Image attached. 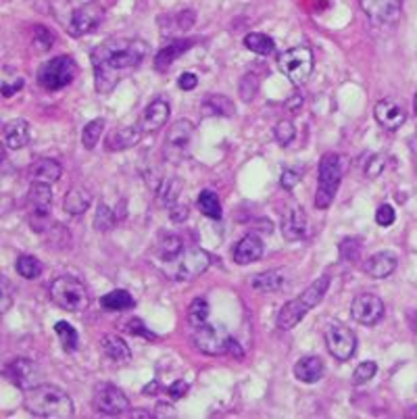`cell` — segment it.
<instances>
[{
	"mask_svg": "<svg viewBox=\"0 0 417 419\" xmlns=\"http://www.w3.org/2000/svg\"><path fill=\"white\" fill-rule=\"evenodd\" d=\"M409 415H413V418H417V407H411V411H409Z\"/></svg>",
	"mask_w": 417,
	"mask_h": 419,
	"instance_id": "91938a15",
	"label": "cell"
},
{
	"mask_svg": "<svg viewBox=\"0 0 417 419\" xmlns=\"http://www.w3.org/2000/svg\"><path fill=\"white\" fill-rule=\"evenodd\" d=\"M2 140L4 146L11 150H19L28 146L29 142V123L26 119H11L2 128Z\"/></svg>",
	"mask_w": 417,
	"mask_h": 419,
	"instance_id": "7402d4cb",
	"label": "cell"
},
{
	"mask_svg": "<svg viewBox=\"0 0 417 419\" xmlns=\"http://www.w3.org/2000/svg\"><path fill=\"white\" fill-rule=\"evenodd\" d=\"M205 321H209V303L205 299H196L188 309V324L196 328Z\"/></svg>",
	"mask_w": 417,
	"mask_h": 419,
	"instance_id": "ab89813d",
	"label": "cell"
},
{
	"mask_svg": "<svg viewBox=\"0 0 417 419\" xmlns=\"http://www.w3.org/2000/svg\"><path fill=\"white\" fill-rule=\"evenodd\" d=\"M413 109H416V115H417V94H416V98H413Z\"/></svg>",
	"mask_w": 417,
	"mask_h": 419,
	"instance_id": "94428289",
	"label": "cell"
},
{
	"mask_svg": "<svg viewBox=\"0 0 417 419\" xmlns=\"http://www.w3.org/2000/svg\"><path fill=\"white\" fill-rule=\"evenodd\" d=\"M157 267H161V271L169 279H177V281H188L198 276H202L209 265H211V257L202 249L196 247H182L177 252H173L171 257H167L163 261H155Z\"/></svg>",
	"mask_w": 417,
	"mask_h": 419,
	"instance_id": "277c9868",
	"label": "cell"
},
{
	"mask_svg": "<svg viewBox=\"0 0 417 419\" xmlns=\"http://www.w3.org/2000/svg\"><path fill=\"white\" fill-rule=\"evenodd\" d=\"M4 376L21 390H29L34 386L40 384V378H42V371L40 367L29 361L26 357H17L13 361L4 365Z\"/></svg>",
	"mask_w": 417,
	"mask_h": 419,
	"instance_id": "9a60e30c",
	"label": "cell"
},
{
	"mask_svg": "<svg viewBox=\"0 0 417 419\" xmlns=\"http://www.w3.org/2000/svg\"><path fill=\"white\" fill-rule=\"evenodd\" d=\"M394 219H396V213H394V209L390 205H380L378 207V211H376V224L380 225V227H390V225L394 224Z\"/></svg>",
	"mask_w": 417,
	"mask_h": 419,
	"instance_id": "7dc6e473",
	"label": "cell"
},
{
	"mask_svg": "<svg viewBox=\"0 0 417 419\" xmlns=\"http://www.w3.org/2000/svg\"><path fill=\"white\" fill-rule=\"evenodd\" d=\"M34 44L40 51H48L55 44V33L51 29L44 28V26H36V29H34Z\"/></svg>",
	"mask_w": 417,
	"mask_h": 419,
	"instance_id": "ee69618b",
	"label": "cell"
},
{
	"mask_svg": "<svg viewBox=\"0 0 417 419\" xmlns=\"http://www.w3.org/2000/svg\"><path fill=\"white\" fill-rule=\"evenodd\" d=\"M232 257L238 265H249V263H254L263 257V242L259 236L254 234H247L232 251Z\"/></svg>",
	"mask_w": 417,
	"mask_h": 419,
	"instance_id": "603a6c76",
	"label": "cell"
},
{
	"mask_svg": "<svg viewBox=\"0 0 417 419\" xmlns=\"http://www.w3.org/2000/svg\"><path fill=\"white\" fill-rule=\"evenodd\" d=\"M192 132H195V125L190 121H177L167 132V144L171 148H180L182 150L184 146H188V142L192 138Z\"/></svg>",
	"mask_w": 417,
	"mask_h": 419,
	"instance_id": "4dcf8cb0",
	"label": "cell"
},
{
	"mask_svg": "<svg viewBox=\"0 0 417 419\" xmlns=\"http://www.w3.org/2000/svg\"><path fill=\"white\" fill-rule=\"evenodd\" d=\"M396 269V254L388 251L376 252L363 263V271L374 279H384L394 274Z\"/></svg>",
	"mask_w": 417,
	"mask_h": 419,
	"instance_id": "d6986e66",
	"label": "cell"
},
{
	"mask_svg": "<svg viewBox=\"0 0 417 419\" xmlns=\"http://www.w3.org/2000/svg\"><path fill=\"white\" fill-rule=\"evenodd\" d=\"M180 195H182V182L180 180H165L163 186L159 188V198L167 209L177 202Z\"/></svg>",
	"mask_w": 417,
	"mask_h": 419,
	"instance_id": "8d00e7d4",
	"label": "cell"
},
{
	"mask_svg": "<svg viewBox=\"0 0 417 419\" xmlns=\"http://www.w3.org/2000/svg\"><path fill=\"white\" fill-rule=\"evenodd\" d=\"M326 346L334 359L349 361L357 351V336L351 328H346L342 324H332L326 330Z\"/></svg>",
	"mask_w": 417,
	"mask_h": 419,
	"instance_id": "8fae6325",
	"label": "cell"
},
{
	"mask_svg": "<svg viewBox=\"0 0 417 419\" xmlns=\"http://www.w3.org/2000/svg\"><path fill=\"white\" fill-rule=\"evenodd\" d=\"M125 330L132 336H144L146 340H157V334H153L150 330H146L144 324H142V319H130L125 324Z\"/></svg>",
	"mask_w": 417,
	"mask_h": 419,
	"instance_id": "c3c4849f",
	"label": "cell"
},
{
	"mask_svg": "<svg viewBox=\"0 0 417 419\" xmlns=\"http://www.w3.org/2000/svg\"><path fill=\"white\" fill-rule=\"evenodd\" d=\"M405 0H359L363 13L374 26H392L398 21Z\"/></svg>",
	"mask_w": 417,
	"mask_h": 419,
	"instance_id": "5bb4252c",
	"label": "cell"
},
{
	"mask_svg": "<svg viewBox=\"0 0 417 419\" xmlns=\"http://www.w3.org/2000/svg\"><path fill=\"white\" fill-rule=\"evenodd\" d=\"M142 134H144V130H142V125H128V128H119V130H115L111 132L109 136H107V142H105V146H107V150H111V152H119V150H128V148H132V146H136L140 140H142Z\"/></svg>",
	"mask_w": 417,
	"mask_h": 419,
	"instance_id": "44dd1931",
	"label": "cell"
},
{
	"mask_svg": "<svg viewBox=\"0 0 417 419\" xmlns=\"http://www.w3.org/2000/svg\"><path fill=\"white\" fill-rule=\"evenodd\" d=\"M328 288H330V276L324 274V276H319V278L315 279L301 296L288 301L284 307L279 309L278 317H276V326H278L279 330H284V332L297 328V326L305 319L307 313L313 307H317V305L324 301Z\"/></svg>",
	"mask_w": 417,
	"mask_h": 419,
	"instance_id": "3957f363",
	"label": "cell"
},
{
	"mask_svg": "<svg viewBox=\"0 0 417 419\" xmlns=\"http://www.w3.org/2000/svg\"><path fill=\"white\" fill-rule=\"evenodd\" d=\"M313 65H315V61H313V53H311L309 46L288 48L278 58L279 71L294 86L305 84L307 80L311 78V73H313Z\"/></svg>",
	"mask_w": 417,
	"mask_h": 419,
	"instance_id": "9c48e42d",
	"label": "cell"
},
{
	"mask_svg": "<svg viewBox=\"0 0 417 419\" xmlns=\"http://www.w3.org/2000/svg\"><path fill=\"white\" fill-rule=\"evenodd\" d=\"M105 19V9L98 2H86L80 9H76L71 13V21H69V31L73 36H83L90 33L98 28Z\"/></svg>",
	"mask_w": 417,
	"mask_h": 419,
	"instance_id": "2e32d148",
	"label": "cell"
},
{
	"mask_svg": "<svg viewBox=\"0 0 417 419\" xmlns=\"http://www.w3.org/2000/svg\"><path fill=\"white\" fill-rule=\"evenodd\" d=\"M103 130H105V119H92L88 125H83V132H82L83 148L92 150V148L98 144Z\"/></svg>",
	"mask_w": 417,
	"mask_h": 419,
	"instance_id": "d590c367",
	"label": "cell"
},
{
	"mask_svg": "<svg viewBox=\"0 0 417 419\" xmlns=\"http://www.w3.org/2000/svg\"><path fill=\"white\" fill-rule=\"evenodd\" d=\"M169 215H171V219H173L175 224L184 222V219L188 217V205H180V202H175L173 207H169Z\"/></svg>",
	"mask_w": 417,
	"mask_h": 419,
	"instance_id": "f907efd6",
	"label": "cell"
},
{
	"mask_svg": "<svg viewBox=\"0 0 417 419\" xmlns=\"http://www.w3.org/2000/svg\"><path fill=\"white\" fill-rule=\"evenodd\" d=\"M92 205V195L86 188H71L63 198V209L69 215H83Z\"/></svg>",
	"mask_w": 417,
	"mask_h": 419,
	"instance_id": "83f0119b",
	"label": "cell"
},
{
	"mask_svg": "<svg viewBox=\"0 0 417 419\" xmlns=\"http://www.w3.org/2000/svg\"><path fill=\"white\" fill-rule=\"evenodd\" d=\"M301 105H303V96H301V94H294V96L286 103V107H288L290 111H299Z\"/></svg>",
	"mask_w": 417,
	"mask_h": 419,
	"instance_id": "6f0895ef",
	"label": "cell"
},
{
	"mask_svg": "<svg viewBox=\"0 0 417 419\" xmlns=\"http://www.w3.org/2000/svg\"><path fill=\"white\" fill-rule=\"evenodd\" d=\"M351 315L361 326H376L384 317V301L371 292H361L351 303Z\"/></svg>",
	"mask_w": 417,
	"mask_h": 419,
	"instance_id": "4fadbf2b",
	"label": "cell"
},
{
	"mask_svg": "<svg viewBox=\"0 0 417 419\" xmlns=\"http://www.w3.org/2000/svg\"><path fill=\"white\" fill-rule=\"evenodd\" d=\"M21 88H24V80H21V78H15L13 82H6V80H4V82H2V96L9 98V96H13L15 92H19Z\"/></svg>",
	"mask_w": 417,
	"mask_h": 419,
	"instance_id": "db71d44e",
	"label": "cell"
},
{
	"mask_svg": "<svg viewBox=\"0 0 417 419\" xmlns=\"http://www.w3.org/2000/svg\"><path fill=\"white\" fill-rule=\"evenodd\" d=\"M240 98L244 100V103H250L252 98H254V94H257V90H259V78L254 76V73H247L242 80H240Z\"/></svg>",
	"mask_w": 417,
	"mask_h": 419,
	"instance_id": "b9f144b4",
	"label": "cell"
},
{
	"mask_svg": "<svg viewBox=\"0 0 417 419\" xmlns=\"http://www.w3.org/2000/svg\"><path fill=\"white\" fill-rule=\"evenodd\" d=\"M244 46L249 48L250 53H257V55L261 56L274 55V51H276V42L269 36L259 33V31H252V33H249L244 38Z\"/></svg>",
	"mask_w": 417,
	"mask_h": 419,
	"instance_id": "d6a6232c",
	"label": "cell"
},
{
	"mask_svg": "<svg viewBox=\"0 0 417 419\" xmlns=\"http://www.w3.org/2000/svg\"><path fill=\"white\" fill-rule=\"evenodd\" d=\"M177 86L184 90V92H190V90H195L196 86H198V78H196L195 73H190V71H186V73H182L180 76V80H177Z\"/></svg>",
	"mask_w": 417,
	"mask_h": 419,
	"instance_id": "816d5d0a",
	"label": "cell"
},
{
	"mask_svg": "<svg viewBox=\"0 0 417 419\" xmlns=\"http://www.w3.org/2000/svg\"><path fill=\"white\" fill-rule=\"evenodd\" d=\"M92 405L103 415H123L130 409V398L123 394L121 388H117L113 384H101L94 390Z\"/></svg>",
	"mask_w": 417,
	"mask_h": 419,
	"instance_id": "7c38bea8",
	"label": "cell"
},
{
	"mask_svg": "<svg viewBox=\"0 0 417 419\" xmlns=\"http://www.w3.org/2000/svg\"><path fill=\"white\" fill-rule=\"evenodd\" d=\"M274 136H276V140L282 146H288L297 136V130H294V125L290 121H278V125L274 128Z\"/></svg>",
	"mask_w": 417,
	"mask_h": 419,
	"instance_id": "f6af8a7d",
	"label": "cell"
},
{
	"mask_svg": "<svg viewBox=\"0 0 417 419\" xmlns=\"http://www.w3.org/2000/svg\"><path fill=\"white\" fill-rule=\"evenodd\" d=\"M24 405L31 415L46 419L71 418L76 411L71 396L53 384H38L26 390Z\"/></svg>",
	"mask_w": 417,
	"mask_h": 419,
	"instance_id": "7a4b0ae2",
	"label": "cell"
},
{
	"mask_svg": "<svg viewBox=\"0 0 417 419\" xmlns=\"http://www.w3.org/2000/svg\"><path fill=\"white\" fill-rule=\"evenodd\" d=\"M205 109L209 113H215V115H225V117H232L234 115V105L230 98L225 96H220V94H213L205 100Z\"/></svg>",
	"mask_w": 417,
	"mask_h": 419,
	"instance_id": "f35d334b",
	"label": "cell"
},
{
	"mask_svg": "<svg viewBox=\"0 0 417 419\" xmlns=\"http://www.w3.org/2000/svg\"><path fill=\"white\" fill-rule=\"evenodd\" d=\"M198 209L202 215L211 217V219H222V200L220 196L215 195L213 190H202L198 195V200H196Z\"/></svg>",
	"mask_w": 417,
	"mask_h": 419,
	"instance_id": "1f68e13d",
	"label": "cell"
},
{
	"mask_svg": "<svg viewBox=\"0 0 417 419\" xmlns=\"http://www.w3.org/2000/svg\"><path fill=\"white\" fill-rule=\"evenodd\" d=\"M384 165H386V159H382V157H371V159L367 161V165H365L367 177H378V175L382 173Z\"/></svg>",
	"mask_w": 417,
	"mask_h": 419,
	"instance_id": "681fc988",
	"label": "cell"
},
{
	"mask_svg": "<svg viewBox=\"0 0 417 419\" xmlns=\"http://www.w3.org/2000/svg\"><path fill=\"white\" fill-rule=\"evenodd\" d=\"M188 392V384L184 382V380H177V382H173L169 388H167V394L173 398V400H177V398H182L184 394Z\"/></svg>",
	"mask_w": 417,
	"mask_h": 419,
	"instance_id": "f5cc1de1",
	"label": "cell"
},
{
	"mask_svg": "<svg viewBox=\"0 0 417 419\" xmlns=\"http://www.w3.org/2000/svg\"><path fill=\"white\" fill-rule=\"evenodd\" d=\"M48 296L56 307L69 311V313H82L90 305L86 286L80 279L71 278V276H61V278L53 279V284L48 286Z\"/></svg>",
	"mask_w": 417,
	"mask_h": 419,
	"instance_id": "5b68a950",
	"label": "cell"
},
{
	"mask_svg": "<svg viewBox=\"0 0 417 419\" xmlns=\"http://www.w3.org/2000/svg\"><path fill=\"white\" fill-rule=\"evenodd\" d=\"M63 169L56 163L55 159L42 157L38 161H34L28 167V177L31 182H42V184H55L61 180Z\"/></svg>",
	"mask_w": 417,
	"mask_h": 419,
	"instance_id": "cb8c5ba5",
	"label": "cell"
},
{
	"mask_svg": "<svg viewBox=\"0 0 417 419\" xmlns=\"http://www.w3.org/2000/svg\"><path fill=\"white\" fill-rule=\"evenodd\" d=\"M134 305H136V301H134V296L128 290H111L109 294H105L101 299V307L105 309V311L121 313V311L134 309Z\"/></svg>",
	"mask_w": 417,
	"mask_h": 419,
	"instance_id": "f546056e",
	"label": "cell"
},
{
	"mask_svg": "<svg viewBox=\"0 0 417 419\" xmlns=\"http://www.w3.org/2000/svg\"><path fill=\"white\" fill-rule=\"evenodd\" d=\"M286 284V278H284V271L282 269H272V271H265V274H257L250 278V286L257 290V292H278L284 288Z\"/></svg>",
	"mask_w": 417,
	"mask_h": 419,
	"instance_id": "f1b7e54d",
	"label": "cell"
},
{
	"mask_svg": "<svg viewBox=\"0 0 417 419\" xmlns=\"http://www.w3.org/2000/svg\"><path fill=\"white\" fill-rule=\"evenodd\" d=\"M26 205L29 209V224L36 232H48L51 225V205H53V190L51 184L31 182Z\"/></svg>",
	"mask_w": 417,
	"mask_h": 419,
	"instance_id": "ba28073f",
	"label": "cell"
},
{
	"mask_svg": "<svg viewBox=\"0 0 417 419\" xmlns=\"http://www.w3.org/2000/svg\"><path fill=\"white\" fill-rule=\"evenodd\" d=\"M148 46L142 40L111 38L92 51L94 84L98 94H109L130 71L142 65Z\"/></svg>",
	"mask_w": 417,
	"mask_h": 419,
	"instance_id": "6da1fadb",
	"label": "cell"
},
{
	"mask_svg": "<svg viewBox=\"0 0 417 419\" xmlns=\"http://www.w3.org/2000/svg\"><path fill=\"white\" fill-rule=\"evenodd\" d=\"M195 42L196 40H171V42H167L165 48H161L157 53V56H155V69L157 71H165L177 56H182L186 51H190L195 46Z\"/></svg>",
	"mask_w": 417,
	"mask_h": 419,
	"instance_id": "484cf974",
	"label": "cell"
},
{
	"mask_svg": "<svg viewBox=\"0 0 417 419\" xmlns=\"http://www.w3.org/2000/svg\"><path fill=\"white\" fill-rule=\"evenodd\" d=\"M342 182V163L336 152H326L319 161V175H317V192H315V207L326 211L336 198V192Z\"/></svg>",
	"mask_w": 417,
	"mask_h": 419,
	"instance_id": "8992f818",
	"label": "cell"
},
{
	"mask_svg": "<svg viewBox=\"0 0 417 419\" xmlns=\"http://www.w3.org/2000/svg\"><path fill=\"white\" fill-rule=\"evenodd\" d=\"M157 415L159 418H175V411H173V407L171 405H167V403H159L157 405Z\"/></svg>",
	"mask_w": 417,
	"mask_h": 419,
	"instance_id": "11a10c76",
	"label": "cell"
},
{
	"mask_svg": "<svg viewBox=\"0 0 417 419\" xmlns=\"http://www.w3.org/2000/svg\"><path fill=\"white\" fill-rule=\"evenodd\" d=\"M307 229H309V222H307L303 207H292L282 219V236L288 242H297V240L305 238Z\"/></svg>",
	"mask_w": 417,
	"mask_h": 419,
	"instance_id": "ac0fdd59",
	"label": "cell"
},
{
	"mask_svg": "<svg viewBox=\"0 0 417 419\" xmlns=\"http://www.w3.org/2000/svg\"><path fill=\"white\" fill-rule=\"evenodd\" d=\"M301 180H303V175H301V171H299V169L288 167L282 171L279 184H282V188H284V190H292V188H294Z\"/></svg>",
	"mask_w": 417,
	"mask_h": 419,
	"instance_id": "bcb514c9",
	"label": "cell"
},
{
	"mask_svg": "<svg viewBox=\"0 0 417 419\" xmlns=\"http://www.w3.org/2000/svg\"><path fill=\"white\" fill-rule=\"evenodd\" d=\"M78 76V65L73 61V56L61 55L46 61L40 69H38V84L42 86L48 92L63 90L65 86H69Z\"/></svg>",
	"mask_w": 417,
	"mask_h": 419,
	"instance_id": "52a82bcc",
	"label": "cell"
},
{
	"mask_svg": "<svg viewBox=\"0 0 417 419\" xmlns=\"http://www.w3.org/2000/svg\"><path fill=\"white\" fill-rule=\"evenodd\" d=\"M117 224V215H115V211H113L109 205H98V209H96V217H94V225H96V229L98 232H109L113 229Z\"/></svg>",
	"mask_w": 417,
	"mask_h": 419,
	"instance_id": "74e56055",
	"label": "cell"
},
{
	"mask_svg": "<svg viewBox=\"0 0 417 419\" xmlns=\"http://www.w3.org/2000/svg\"><path fill=\"white\" fill-rule=\"evenodd\" d=\"M2 288H4V290H2V294H4V303H2V309L6 311V309H9V305H11V290H9L11 286H9V279L6 278H2Z\"/></svg>",
	"mask_w": 417,
	"mask_h": 419,
	"instance_id": "9f6ffc18",
	"label": "cell"
},
{
	"mask_svg": "<svg viewBox=\"0 0 417 419\" xmlns=\"http://www.w3.org/2000/svg\"><path fill=\"white\" fill-rule=\"evenodd\" d=\"M361 254V242L357 238H346L340 244V257L349 263H355Z\"/></svg>",
	"mask_w": 417,
	"mask_h": 419,
	"instance_id": "60d3db41",
	"label": "cell"
},
{
	"mask_svg": "<svg viewBox=\"0 0 417 419\" xmlns=\"http://www.w3.org/2000/svg\"><path fill=\"white\" fill-rule=\"evenodd\" d=\"M101 346H103L105 355L111 359L113 363H128L132 359V351H130L128 342H123V338H119V336H103Z\"/></svg>",
	"mask_w": 417,
	"mask_h": 419,
	"instance_id": "4316f807",
	"label": "cell"
},
{
	"mask_svg": "<svg viewBox=\"0 0 417 419\" xmlns=\"http://www.w3.org/2000/svg\"><path fill=\"white\" fill-rule=\"evenodd\" d=\"M169 113H171L169 111V103L161 100V98L153 100V103L144 109L142 117H140V125H142L144 134L161 130L167 123V119H169Z\"/></svg>",
	"mask_w": 417,
	"mask_h": 419,
	"instance_id": "ffe728a7",
	"label": "cell"
},
{
	"mask_svg": "<svg viewBox=\"0 0 417 419\" xmlns=\"http://www.w3.org/2000/svg\"><path fill=\"white\" fill-rule=\"evenodd\" d=\"M157 382H153V384H148V386H146V388H144V390H142V394H157Z\"/></svg>",
	"mask_w": 417,
	"mask_h": 419,
	"instance_id": "680465c9",
	"label": "cell"
},
{
	"mask_svg": "<svg viewBox=\"0 0 417 419\" xmlns=\"http://www.w3.org/2000/svg\"><path fill=\"white\" fill-rule=\"evenodd\" d=\"M324 373H326V365H324V361L319 357L309 355V357H303L301 361L294 363V378L299 382H303V384L319 382L324 378Z\"/></svg>",
	"mask_w": 417,
	"mask_h": 419,
	"instance_id": "d4e9b609",
	"label": "cell"
},
{
	"mask_svg": "<svg viewBox=\"0 0 417 419\" xmlns=\"http://www.w3.org/2000/svg\"><path fill=\"white\" fill-rule=\"evenodd\" d=\"M192 340L200 353L213 355V357L230 353V346L234 342V338L227 334V330L223 326L211 324V321H205V324L192 328Z\"/></svg>",
	"mask_w": 417,
	"mask_h": 419,
	"instance_id": "30bf717a",
	"label": "cell"
},
{
	"mask_svg": "<svg viewBox=\"0 0 417 419\" xmlns=\"http://www.w3.org/2000/svg\"><path fill=\"white\" fill-rule=\"evenodd\" d=\"M55 332L61 340V346L65 353H76L78 351V342H80V336L76 332V328L67 321H56Z\"/></svg>",
	"mask_w": 417,
	"mask_h": 419,
	"instance_id": "836d02e7",
	"label": "cell"
},
{
	"mask_svg": "<svg viewBox=\"0 0 417 419\" xmlns=\"http://www.w3.org/2000/svg\"><path fill=\"white\" fill-rule=\"evenodd\" d=\"M376 371H378V365L374 363V361H363V363L357 365V369H355V373H353V382H355L357 386L367 384V382L376 376Z\"/></svg>",
	"mask_w": 417,
	"mask_h": 419,
	"instance_id": "7bdbcfd3",
	"label": "cell"
},
{
	"mask_svg": "<svg viewBox=\"0 0 417 419\" xmlns=\"http://www.w3.org/2000/svg\"><path fill=\"white\" fill-rule=\"evenodd\" d=\"M15 269H17V274H19L21 278L26 279H36L42 276V263H40L36 257H31V254L19 257L17 263H15Z\"/></svg>",
	"mask_w": 417,
	"mask_h": 419,
	"instance_id": "e575fe53",
	"label": "cell"
},
{
	"mask_svg": "<svg viewBox=\"0 0 417 419\" xmlns=\"http://www.w3.org/2000/svg\"><path fill=\"white\" fill-rule=\"evenodd\" d=\"M374 117H376V121H378L384 130L394 132V130H398V128L407 121V111H405L403 103H398L396 98H384V100H380V103L376 105Z\"/></svg>",
	"mask_w": 417,
	"mask_h": 419,
	"instance_id": "e0dca14e",
	"label": "cell"
}]
</instances>
